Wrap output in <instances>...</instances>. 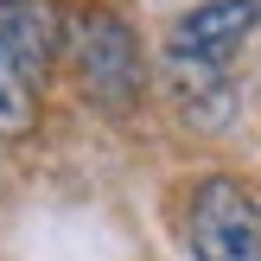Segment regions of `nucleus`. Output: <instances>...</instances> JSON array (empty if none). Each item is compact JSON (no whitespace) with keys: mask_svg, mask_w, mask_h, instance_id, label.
<instances>
[{"mask_svg":"<svg viewBox=\"0 0 261 261\" xmlns=\"http://www.w3.org/2000/svg\"><path fill=\"white\" fill-rule=\"evenodd\" d=\"M38 127V83L19 58H13L7 32H0V140H19Z\"/></svg>","mask_w":261,"mask_h":261,"instance_id":"nucleus-5","label":"nucleus"},{"mask_svg":"<svg viewBox=\"0 0 261 261\" xmlns=\"http://www.w3.org/2000/svg\"><path fill=\"white\" fill-rule=\"evenodd\" d=\"M0 32H7L13 58L32 70V83H45L51 58L64 45V19L51 13V0H0Z\"/></svg>","mask_w":261,"mask_h":261,"instance_id":"nucleus-4","label":"nucleus"},{"mask_svg":"<svg viewBox=\"0 0 261 261\" xmlns=\"http://www.w3.org/2000/svg\"><path fill=\"white\" fill-rule=\"evenodd\" d=\"M58 51H70L76 89H83L102 115H127V109L140 102V89H147L140 38H134V25H127L115 7H83V13H70Z\"/></svg>","mask_w":261,"mask_h":261,"instance_id":"nucleus-1","label":"nucleus"},{"mask_svg":"<svg viewBox=\"0 0 261 261\" xmlns=\"http://www.w3.org/2000/svg\"><path fill=\"white\" fill-rule=\"evenodd\" d=\"M185 242L198 261H261V204L229 172H211L185 198Z\"/></svg>","mask_w":261,"mask_h":261,"instance_id":"nucleus-2","label":"nucleus"},{"mask_svg":"<svg viewBox=\"0 0 261 261\" xmlns=\"http://www.w3.org/2000/svg\"><path fill=\"white\" fill-rule=\"evenodd\" d=\"M261 25V0H204V7L178 13L172 32H166V58L172 70L191 83H223L229 58L249 45V32Z\"/></svg>","mask_w":261,"mask_h":261,"instance_id":"nucleus-3","label":"nucleus"}]
</instances>
